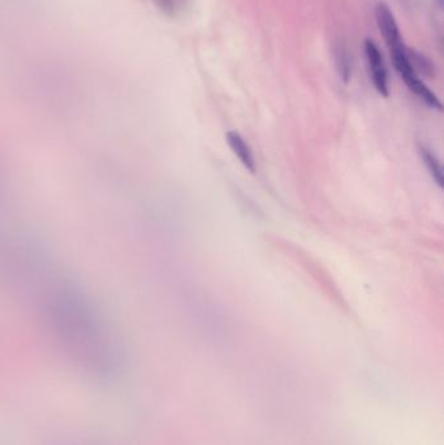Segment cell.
<instances>
[{"instance_id": "obj_1", "label": "cell", "mask_w": 444, "mask_h": 445, "mask_svg": "<svg viewBox=\"0 0 444 445\" xmlns=\"http://www.w3.org/2000/svg\"><path fill=\"white\" fill-rule=\"evenodd\" d=\"M8 284L28 298L55 342L77 366L100 379L120 372L123 350L105 317L42 246L17 263Z\"/></svg>"}, {"instance_id": "obj_3", "label": "cell", "mask_w": 444, "mask_h": 445, "mask_svg": "<svg viewBox=\"0 0 444 445\" xmlns=\"http://www.w3.org/2000/svg\"><path fill=\"white\" fill-rule=\"evenodd\" d=\"M376 21L381 34L383 36L388 48L399 45L403 42L400 36L399 26L395 20V16L386 3H378L376 7Z\"/></svg>"}, {"instance_id": "obj_4", "label": "cell", "mask_w": 444, "mask_h": 445, "mask_svg": "<svg viewBox=\"0 0 444 445\" xmlns=\"http://www.w3.org/2000/svg\"><path fill=\"white\" fill-rule=\"evenodd\" d=\"M226 141L229 149L232 150L234 155L240 160L241 164L248 169L249 172L254 174L256 172V159L254 154L250 149L248 142L245 141V138L241 136L239 132L236 130H229L227 132Z\"/></svg>"}, {"instance_id": "obj_7", "label": "cell", "mask_w": 444, "mask_h": 445, "mask_svg": "<svg viewBox=\"0 0 444 445\" xmlns=\"http://www.w3.org/2000/svg\"><path fill=\"white\" fill-rule=\"evenodd\" d=\"M336 66L339 70L340 78L344 83H349L352 77V69H353V61L352 55L349 53V50L346 46H340L338 53H336Z\"/></svg>"}, {"instance_id": "obj_2", "label": "cell", "mask_w": 444, "mask_h": 445, "mask_svg": "<svg viewBox=\"0 0 444 445\" xmlns=\"http://www.w3.org/2000/svg\"><path fill=\"white\" fill-rule=\"evenodd\" d=\"M363 48H365V55L369 64L370 75H371L374 88L382 97L387 98L390 95V88H388V73L384 66L383 55L381 53L376 42L370 38L365 39Z\"/></svg>"}, {"instance_id": "obj_5", "label": "cell", "mask_w": 444, "mask_h": 445, "mask_svg": "<svg viewBox=\"0 0 444 445\" xmlns=\"http://www.w3.org/2000/svg\"><path fill=\"white\" fill-rule=\"evenodd\" d=\"M418 154L421 157L422 163L425 164L428 172L431 176V179L437 184L438 188H443V169H442V164H440L439 159L437 158V155L423 145L418 147Z\"/></svg>"}, {"instance_id": "obj_6", "label": "cell", "mask_w": 444, "mask_h": 445, "mask_svg": "<svg viewBox=\"0 0 444 445\" xmlns=\"http://www.w3.org/2000/svg\"><path fill=\"white\" fill-rule=\"evenodd\" d=\"M407 53L409 63L413 67L417 75L422 73V75H429V77L434 75V73H435L434 64L425 55H422V53L415 51V50H412L409 47H407Z\"/></svg>"}, {"instance_id": "obj_8", "label": "cell", "mask_w": 444, "mask_h": 445, "mask_svg": "<svg viewBox=\"0 0 444 445\" xmlns=\"http://www.w3.org/2000/svg\"><path fill=\"white\" fill-rule=\"evenodd\" d=\"M154 1L163 12H166L167 15L175 16L184 7L185 0H154Z\"/></svg>"}]
</instances>
